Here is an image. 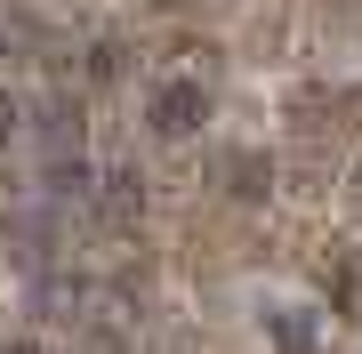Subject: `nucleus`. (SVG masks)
<instances>
[{"mask_svg":"<svg viewBox=\"0 0 362 354\" xmlns=\"http://www.w3.org/2000/svg\"><path fill=\"white\" fill-rule=\"evenodd\" d=\"M145 113H153V137H194L209 121V89H202V81H161Z\"/></svg>","mask_w":362,"mask_h":354,"instance_id":"f257e3e1","label":"nucleus"},{"mask_svg":"<svg viewBox=\"0 0 362 354\" xmlns=\"http://www.w3.org/2000/svg\"><path fill=\"white\" fill-rule=\"evenodd\" d=\"M266 330H274V346H282V354H314V338H322V322H306L298 306H282V314H266Z\"/></svg>","mask_w":362,"mask_h":354,"instance_id":"f03ea898","label":"nucleus"},{"mask_svg":"<svg viewBox=\"0 0 362 354\" xmlns=\"http://www.w3.org/2000/svg\"><path fill=\"white\" fill-rule=\"evenodd\" d=\"M218 170H226V194H233V201H258V194H266V161H258V153H226Z\"/></svg>","mask_w":362,"mask_h":354,"instance_id":"7ed1b4c3","label":"nucleus"},{"mask_svg":"<svg viewBox=\"0 0 362 354\" xmlns=\"http://www.w3.org/2000/svg\"><path fill=\"white\" fill-rule=\"evenodd\" d=\"M330 290H338V314H346V322H362V249L338 266V274H330Z\"/></svg>","mask_w":362,"mask_h":354,"instance_id":"20e7f679","label":"nucleus"},{"mask_svg":"<svg viewBox=\"0 0 362 354\" xmlns=\"http://www.w3.org/2000/svg\"><path fill=\"white\" fill-rule=\"evenodd\" d=\"M8 129H16V105H8V89H0V145H8Z\"/></svg>","mask_w":362,"mask_h":354,"instance_id":"39448f33","label":"nucleus"}]
</instances>
